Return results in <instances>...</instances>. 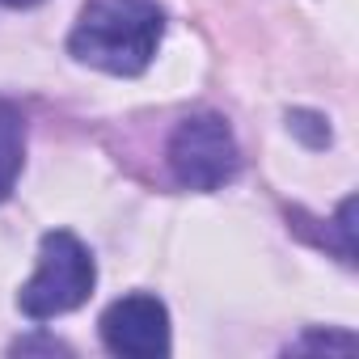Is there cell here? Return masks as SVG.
<instances>
[{"instance_id":"1","label":"cell","mask_w":359,"mask_h":359,"mask_svg":"<svg viewBox=\"0 0 359 359\" xmlns=\"http://www.w3.org/2000/svg\"><path fill=\"white\" fill-rule=\"evenodd\" d=\"M161 39L165 9L156 0H89L68 34V55L110 76H140Z\"/></svg>"},{"instance_id":"2","label":"cell","mask_w":359,"mask_h":359,"mask_svg":"<svg viewBox=\"0 0 359 359\" xmlns=\"http://www.w3.org/2000/svg\"><path fill=\"white\" fill-rule=\"evenodd\" d=\"M93 283H97V266H93L89 245L76 233L55 229L39 245V271L18 292V309L30 321H51V317L81 309L93 296Z\"/></svg>"},{"instance_id":"3","label":"cell","mask_w":359,"mask_h":359,"mask_svg":"<svg viewBox=\"0 0 359 359\" xmlns=\"http://www.w3.org/2000/svg\"><path fill=\"white\" fill-rule=\"evenodd\" d=\"M169 169H173V182L187 191L208 195L229 187L241 173V148L233 127L212 110L182 118L169 135Z\"/></svg>"},{"instance_id":"4","label":"cell","mask_w":359,"mask_h":359,"mask_svg":"<svg viewBox=\"0 0 359 359\" xmlns=\"http://www.w3.org/2000/svg\"><path fill=\"white\" fill-rule=\"evenodd\" d=\"M97 330H102L106 351H114L123 359H161V355H169V309L148 292L114 300L102 313Z\"/></svg>"},{"instance_id":"5","label":"cell","mask_w":359,"mask_h":359,"mask_svg":"<svg viewBox=\"0 0 359 359\" xmlns=\"http://www.w3.org/2000/svg\"><path fill=\"white\" fill-rule=\"evenodd\" d=\"M26 165V118L18 106L0 102V203H5Z\"/></svg>"},{"instance_id":"6","label":"cell","mask_w":359,"mask_h":359,"mask_svg":"<svg viewBox=\"0 0 359 359\" xmlns=\"http://www.w3.org/2000/svg\"><path fill=\"white\" fill-rule=\"evenodd\" d=\"M287 127H292V135H300L309 148H325V144H330V127H325V118L313 114V110H292V114H287Z\"/></svg>"},{"instance_id":"7","label":"cell","mask_w":359,"mask_h":359,"mask_svg":"<svg viewBox=\"0 0 359 359\" xmlns=\"http://www.w3.org/2000/svg\"><path fill=\"white\" fill-rule=\"evenodd\" d=\"M300 346H338V351H355V338L351 334H309L304 342H296V351Z\"/></svg>"},{"instance_id":"8","label":"cell","mask_w":359,"mask_h":359,"mask_svg":"<svg viewBox=\"0 0 359 359\" xmlns=\"http://www.w3.org/2000/svg\"><path fill=\"white\" fill-rule=\"evenodd\" d=\"M5 9H30V5H39V0H0Z\"/></svg>"}]
</instances>
